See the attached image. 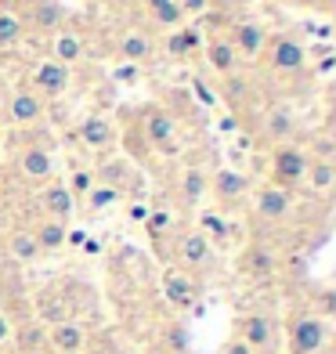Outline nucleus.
<instances>
[{
    "instance_id": "6ab92c4d",
    "label": "nucleus",
    "mask_w": 336,
    "mask_h": 354,
    "mask_svg": "<svg viewBox=\"0 0 336 354\" xmlns=\"http://www.w3.org/2000/svg\"><path fill=\"white\" fill-rule=\"evenodd\" d=\"M333 185H336V167L329 159H311L308 163V188L315 196H329Z\"/></svg>"
},
{
    "instance_id": "7ed1b4c3",
    "label": "nucleus",
    "mask_w": 336,
    "mask_h": 354,
    "mask_svg": "<svg viewBox=\"0 0 336 354\" xmlns=\"http://www.w3.org/2000/svg\"><path fill=\"white\" fill-rule=\"evenodd\" d=\"M308 163H311V156L304 149H293V145L275 149V156H271V177H275V188L290 192L300 177L308 174Z\"/></svg>"
},
{
    "instance_id": "4468645a",
    "label": "nucleus",
    "mask_w": 336,
    "mask_h": 354,
    "mask_svg": "<svg viewBox=\"0 0 336 354\" xmlns=\"http://www.w3.org/2000/svg\"><path fill=\"white\" fill-rule=\"evenodd\" d=\"M4 253L11 257V261H19V264H33L37 257H40V246H37V239L29 228H15L8 239H4Z\"/></svg>"
},
{
    "instance_id": "0eeeda50",
    "label": "nucleus",
    "mask_w": 336,
    "mask_h": 354,
    "mask_svg": "<svg viewBox=\"0 0 336 354\" xmlns=\"http://www.w3.org/2000/svg\"><path fill=\"white\" fill-rule=\"evenodd\" d=\"M163 297L174 304V308L188 311V308H196V304H199V286H196L192 275H185L181 268H170L163 275Z\"/></svg>"
},
{
    "instance_id": "f03ea898",
    "label": "nucleus",
    "mask_w": 336,
    "mask_h": 354,
    "mask_svg": "<svg viewBox=\"0 0 336 354\" xmlns=\"http://www.w3.org/2000/svg\"><path fill=\"white\" fill-rule=\"evenodd\" d=\"M235 336L246 347H253V351L261 354V351H271V347L279 344V326H275V318H271V315L246 311V315L235 318Z\"/></svg>"
},
{
    "instance_id": "2eb2a0df",
    "label": "nucleus",
    "mask_w": 336,
    "mask_h": 354,
    "mask_svg": "<svg viewBox=\"0 0 336 354\" xmlns=\"http://www.w3.org/2000/svg\"><path fill=\"white\" fill-rule=\"evenodd\" d=\"M19 167H22V174L29 177V181H47L51 170H55L51 152L47 149H22L19 152Z\"/></svg>"
},
{
    "instance_id": "c85d7f7f",
    "label": "nucleus",
    "mask_w": 336,
    "mask_h": 354,
    "mask_svg": "<svg viewBox=\"0 0 336 354\" xmlns=\"http://www.w3.org/2000/svg\"><path fill=\"white\" fill-rule=\"evenodd\" d=\"M84 199H87L91 210H109V206L120 199V192H116V188H109V185H94Z\"/></svg>"
},
{
    "instance_id": "4c0bfd02",
    "label": "nucleus",
    "mask_w": 336,
    "mask_h": 354,
    "mask_svg": "<svg viewBox=\"0 0 336 354\" xmlns=\"http://www.w3.org/2000/svg\"><path fill=\"white\" fill-rule=\"evenodd\" d=\"M138 66H134V62H127V66H120L116 69V80H120V84H134V80H138Z\"/></svg>"
},
{
    "instance_id": "ddd939ff",
    "label": "nucleus",
    "mask_w": 336,
    "mask_h": 354,
    "mask_svg": "<svg viewBox=\"0 0 336 354\" xmlns=\"http://www.w3.org/2000/svg\"><path fill=\"white\" fill-rule=\"evenodd\" d=\"M40 206H44V214L51 217V221H62V224H66V217H73L76 199L69 196L66 185H47V188L40 192Z\"/></svg>"
},
{
    "instance_id": "6e6552de",
    "label": "nucleus",
    "mask_w": 336,
    "mask_h": 354,
    "mask_svg": "<svg viewBox=\"0 0 336 354\" xmlns=\"http://www.w3.org/2000/svg\"><path fill=\"white\" fill-rule=\"evenodd\" d=\"M268 62H271V66H275L279 73H293V69H300L304 62H308V51H304V44H300V40H293V37H279V40H271Z\"/></svg>"
},
{
    "instance_id": "a878e982",
    "label": "nucleus",
    "mask_w": 336,
    "mask_h": 354,
    "mask_svg": "<svg viewBox=\"0 0 336 354\" xmlns=\"http://www.w3.org/2000/svg\"><path fill=\"white\" fill-rule=\"evenodd\" d=\"M123 55L131 58L134 66H138V62H145V58L152 55L149 37H145V33H127V37H123Z\"/></svg>"
},
{
    "instance_id": "1a4fd4ad",
    "label": "nucleus",
    "mask_w": 336,
    "mask_h": 354,
    "mask_svg": "<svg viewBox=\"0 0 336 354\" xmlns=\"http://www.w3.org/2000/svg\"><path fill=\"white\" fill-rule=\"evenodd\" d=\"M290 192L286 188H275V185H268L257 192V203H253V210H257L261 221H282V217H290Z\"/></svg>"
},
{
    "instance_id": "c9c22d12",
    "label": "nucleus",
    "mask_w": 336,
    "mask_h": 354,
    "mask_svg": "<svg viewBox=\"0 0 336 354\" xmlns=\"http://www.w3.org/2000/svg\"><path fill=\"white\" fill-rule=\"evenodd\" d=\"M181 15H206V8H210V0H178Z\"/></svg>"
},
{
    "instance_id": "f257e3e1",
    "label": "nucleus",
    "mask_w": 336,
    "mask_h": 354,
    "mask_svg": "<svg viewBox=\"0 0 336 354\" xmlns=\"http://www.w3.org/2000/svg\"><path fill=\"white\" fill-rule=\"evenodd\" d=\"M329 340V322L315 311H297L286 326V344L290 354H322Z\"/></svg>"
},
{
    "instance_id": "a211bd4d",
    "label": "nucleus",
    "mask_w": 336,
    "mask_h": 354,
    "mask_svg": "<svg viewBox=\"0 0 336 354\" xmlns=\"http://www.w3.org/2000/svg\"><path fill=\"white\" fill-rule=\"evenodd\" d=\"M66 235H69V228H66L62 221H51V217H44L37 228H33V239H37L40 253H55V250H62V246H66Z\"/></svg>"
},
{
    "instance_id": "c756f323",
    "label": "nucleus",
    "mask_w": 336,
    "mask_h": 354,
    "mask_svg": "<svg viewBox=\"0 0 336 354\" xmlns=\"http://www.w3.org/2000/svg\"><path fill=\"white\" fill-rule=\"evenodd\" d=\"M66 188H69V196H73V199H84L87 192L94 188V174H91V170H73V177H69V185H66Z\"/></svg>"
},
{
    "instance_id": "f704fd0d",
    "label": "nucleus",
    "mask_w": 336,
    "mask_h": 354,
    "mask_svg": "<svg viewBox=\"0 0 336 354\" xmlns=\"http://www.w3.org/2000/svg\"><path fill=\"white\" fill-rule=\"evenodd\" d=\"M167 344H170V351H174V354H185V351H188V333H185L181 326L167 329Z\"/></svg>"
},
{
    "instance_id": "e433bc0d",
    "label": "nucleus",
    "mask_w": 336,
    "mask_h": 354,
    "mask_svg": "<svg viewBox=\"0 0 336 354\" xmlns=\"http://www.w3.org/2000/svg\"><path fill=\"white\" fill-rule=\"evenodd\" d=\"M221 354H257V351H253V347H246L243 340H239V336H232V340L221 347Z\"/></svg>"
},
{
    "instance_id": "f8f14e48",
    "label": "nucleus",
    "mask_w": 336,
    "mask_h": 354,
    "mask_svg": "<svg viewBox=\"0 0 336 354\" xmlns=\"http://www.w3.org/2000/svg\"><path fill=\"white\" fill-rule=\"evenodd\" d=\"M11 344L19 347V354H47V326L44 322H22V326H15Z\"/></svg>"
},
{
    "instance_id": "9b49d317",
    "label": "nucleus",
    "mask_w": 336,
    "mask_h": 354,
    "mask_svg": "<svg viewBox=\"0 0 336 354\" xmlns=\"http://www.w3.org/2000/svg\"><path fill=\"white\" fill-rule=\"evenodd\" d=\"M33 84H37L40 94H47V98H58V94L69 87V66H62V62H40L37 73H33Z\"/></svg>"
},
{
    "instance_id": "2f4dec72",
    "label": "nucleus",
    "mask_w": 336,
    "mask_h": 354,
    "mask_svg": "<svg viewBox=\"0 0 336 354\" xmlns=\"http://www.w3.org/2000/svg\"><path fill=\"white\" fill-rule=\"evenodd\" d=\"M181 19H185V15H181V8H178V0H170V4L156 8V22H159V26H178Z\"/></svg>"
},
{
    "instance_id": "5701e85b",
    "label": "nucleus",
    "mask_w": 336,
    "mask_h": 354,
    "mask_svg": "<svg viewBox=\"0 0 336 354\" xmlns=\"http://www.w3.org/2000/svg\"><path fill=\"white\" fill-rule=\"evenodd\" d=\"M55 62H62V66H73V62H80L84 58V40H80L76 33H62L58 40H55Z\"/></svg>"
},
{
    "instance_id": "a19ab883",
    "label": "nucleus",
    "mask_w": 336,
    "mask_h": 354,
    "mask_svg": "<svg viewBox=\"0 0 336 354\" xmlns=\"http://www.w3.org/2000/svg\"><path fill=\"white\" fill-rule=\"evenodd\" d=\"M221 131H224V134L239 131V120H235V116H224V120H221Z\"/></svg>"
},
{
    "instance_id": "412c9836",
    "label": "nucleus",
    "mask_w": 336,
    "mask_h": 354,
    "mask_svg": "<svg viewBox=\"0 0 336 354\" xmlns=\"http://www.w3.org/2000/svg\"><path fill=\"white\" fill-rule=\"evenodd\" d=\"M80 138H84L91 149H105V145L112 141V127L105 116H87L84 123H80Z\"/></svg>"
},
{
    "instance_id": "dca6fc26",
    "label": "nucleus",
    "mask_w": 336,
    "mask_h": 354,
    "mask_svg": "<svg viewBox=\"0 0 336 354\" xmlns=\"http://www.w3.org/2000/svg\"><path fill=\"white\" fill-rule=\"evenodd\" d=\"M141 131H145V138L152 141V145H170L174 141V116H167L163 109H149L145 112V123H141Z\"/></svg>"
},
{
    "instance_id": "39448f33",
    "label": "nucleus",
    "mask_w": 336,
    "mask_h": 354,
    "mask_svg": "<svg viewBox=\"0 0 336 354\" xmlns=\"http://www.w3.org/2000/svg\"><path fill=\"white\" fill-rule=\"evenodd\" d=\"M174 257H178V264L188 275V271H203L206 264H210L214 246L206 243L203 232H185V235H178V243H174Z\"/></svg>"
},
{
    "instance_id": "20e7f679",
    "label": "nucleus",
    "mask_w": 336,
    "mask_h": 354,
    "mask_svg": "<svg viewBox=\"0 0 336 354\" xmlns=\"http://www.w3.org/2000/svg\"><path fill=\"white\" fill-rule=\"evenodd\" d=\"M87 340H91L87 326L80 318H66V322H58V326L47 329V347L55 354H84Z\"/></svg>"
},
{
    "instance_id": "393cba45",
    "label": "nucleus",
    "mask_w": 336,
    "mask_h": 354,
    "mask_svg": "<svg viewBox=\"0 0 336 354\" xmlns=\"http://www.w3.org/2000/svg\"><path fill=\"white\" fill-rule=\"evenodd\" d=\"M199 44H203L199 29H181V33H174V37H170L167 51H170L174 58H185V55H192V51H196Z\"/></svg>"
},
{
    "instance_id": "7c9ffc66",
    "label": "nucleus",
    "mask_w": 336,
    "mask_h": 354,
    "mask_svg": "<svg viewBox=\"0 0 336 354\" xmlns=\"http://www.w3.org/2000/svg\"><path fill=\"white\" fill-rule=\"evenodd\" d=\"M145 224H149V235L152 239H159L170 224H174V217H170V210H149V217H145Z\"/></svg>"
},
{
    "instance_id": "423d86ee",
    "label": "nucleus",
    "mask_w": 336,
    "mask_h": 354,
    "mask_svg": "<svg viewBox=\"0 0 336 354\" xmlns=\"http://www.w3.org/2000/svg\"><path fill=\"white\" fill-rule=\"evenodd\" d=\"M239 271H243L246 279H271L279 271V253L264 243H253V246L243 250V257H239Z\"/></svg>"
},
{
    "instance_id": "ea45409f",
    "label": "nucleus",
    "mask_w": 336,
    "mask_h": 354,
    "mask_svg": "<svg viewBox=\"0 0 336 354\" xmlns=\"http://www.w3.org/2000/svg\"><path fill=\"white\" fill-rule=\"evenodd\" d=\"M192 87H196V91H199V98H203V105H214V94H210V91H206V87L199 84V80H192Z\"/></svg>"
},
{
    "instance_id": "b1692460",
    "label": "nucleus",
    "mask_w": 336,
    "mask_h": 354,
    "mask_svg": "<svg viewBox=\"0 0 336 354\" xmlns=\"http://www.w3.org/2000/svg\"><path fill=\"white\" fill-rule=\"evenodd\" d=\"M199 232L206 235V243H228V235H232V228H228V221L224 217H217V214H203L199 217Z\"/></svg>"
},
{
    "instance_id": "79ce46f5",
    "label": "nucleus",
    "mask_w": 336,
    "mask_h": 354,
    "mask_svg": "<svg viewBox=\"0 0 336 354\" xmlns=\"http://www.w3.org/2000/svg\"><path fill=\"white\" fill-rule=\"evenodd\" d=\"M131 217H134V221H145V217H149V210L138 203V206H131Z\"/></svg>"
},
{
    "instance_id": "cd10ccee",
    "label": "nucleus",
    "mask_w": 336,
    "mask_h": 354,
    "mask_svg": "<svg viewBox=\"0 0 336 354\" xmlns=\"http://www.w3.org/2000/svg\"><path fill=\"white\" fill-rule=\"evenodd\" d=\"M19 37H22V19L11 11H0V47L19 44Z\"/></svg>"
},
{
    "instance_id": "473e14b6",
    "label": "nucleus",
    "mask_w": 336,
    "mask_h": 354,
    "mask_svg": "<svg viewBox=\"0 0 336 354\" xmlns=\"http://www.w3.org/2000/svg\"><path fill=\"white\" fill-rule=\"evenodd\" d=\"M268 131L275 134V138H286L293 131V120H290V112H275V116L268 120Z\"/></svg>"
},
{
    "instance_id": "72a5a7b5",
    "label": "nucleus",
    "mask_w": 336,
    "mask_h": 354,
    "mask_svg": "<svg viewBox=\"0 0 336 354\" xmlns=\"http://www.w3.org/2000/svg\"><path fill=\"white\" fill-rule=\"evenodd\" d=\"M58 19H62V11H58V4H40L37 8V26H58Z\"/></svg>"
},
{
    "instance_id": "4be33fe9",
    "label": "nucleus",
    "mask_w": 336,
    "mask_h": 354,
    "mask_svg": "<svg viewBox=\"0 0 336 354\" xmlns=\"http://www.w3.org/2000/svg\"><path fill=\"white\" fill-rule=\"evenodd\" d=\"M40 109H44V102L37 98V94L22 91V94H15V98H11V120L15 123H33L40 116Z\"/></svg>"
},
{
    "instance_id": "9d476101",
    "label": "nucleus",
    "mask_w": 336,
    "mask_h": 354,
    "mask_svg": "<svg viewBox=\"0 0 336 354\" xmlns=\"http://www.w3.org/2000/svg\"><path fill=\"white\" fill-rule=\"evenodd\" d=\"M228 44L235 47V55H243V58H257V55L264 51L268 37H264V29H261L257 22H235Z\"/></svg>"
},
{
    "instance_id": "aec40b11",
    "label": "nucleus",
    "mask_w": 336,
    "mask_h": 354,
    "mask_svg": "<svg viewBox=\"0 0 336 354\" xmlns=\"http://www.w3.org/2000/svg\"><path fill=\"white\" fill-rule=\"evenodd\" d=\"M206 58H210V66H214L221 76H232V73H235V62H239L235 47H232L228 40H221V37L206 44Z\"/></svg>"
},
{
    "instance_id": "bb28decb",
    "label": "nucleus",
    "mask_w": 336,
    "mask_h": 354,
    "mask_svg": "<svg viewBox=\"0 0 336 354\" xmlns=\"http://www.w3.org/2000/svg\"><path fill=\"white\" fill-rule=\"evenodd\" d=\"M203 192H206V174H203V170H188V174H185V181H181V196H185V203H199V199H203Z\"/></svg>"
},
{
    "instance_id": "58836bf2",
    "label": "nucleus",
    "mask_w": 336,
    "mask_h": 354,
    "mask_svg": "<svg viewBox=\"0 0 336 354\" xmlns=\"http://www.w3.org/2000/svg\"><path fill=\"white\" fill-rule=\"evenodd\" d=\"M11 333H15V322H11L4 311H0V347L11 344Z\"/></svg>"
},
{
    "instance_id": "f3484780",
    "label": "nucleus",
    "mask_w": 336,
    "mask_h": 354,
    "mask_svg": "<svg viewBox=\"0 0 336 354\" xmlns=\"http://www.w3.org/2000/svg\"><path fill=\"white\" fill-rule=\"evenodd\" d=\"M214 192H217V199H224V203H239L250 192V177L235 174V170H221L214 177Z\"/></svg>"
},
{
    "instance_id": "37998d69",
    "label": "nucleus",
    "mask_w": 336,
    "mask_h": 354,
    "mask_svg": "<svg viewBox=\"0 0 336 354\" xmlns=\"http://www.w3.org/2000/svg\"><path fill=\"white\" fill-rule=\"evenodd\" d=\"M149 4H152V11H156V8H163V4H170V0H149Z\"/></svg>"
}]
</instances>
